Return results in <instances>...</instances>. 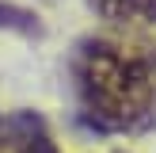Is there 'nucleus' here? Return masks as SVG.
I'll return each instance as SVG.
<instances>
[{"mask_svg":"<svg viewBox=\"0 0 156 153\" xmlns=\"http://www.w3.org/2000/svg\"><path fill=\"white\" fill-rule=\"evenodd\" d=\"M76 119L95 134H141L156 126V50L88 35L69 58Z\"/></svg>","mask_w":156,"mask_h":153,"instance_id":"obj_1","label":"nucleus"},{"mask_svg":"<svg viewBox=\"0 0 156 153\" xmlns=\"http://www.w3.org/2000/svg\"><path fill=\"white\" fill-rule=\"evenodd\" d=\"M4 134H8L12 153H57L46 119L34 115V111H15L12 119L4 122Z\"/></svg>","mask_w":156,"mask_h":153,"instance_id":"obj_2","label":"nucleus"},{"mask_svg":"<svg viewBox=\"0 0 156 153\" xmlns=\"http://www.w3.org/2000/svg\"><path fill=\"white\" fill-rule=\"evenodd\" d=\"M88 8L107 23L156 31V0H88Z\"/></svg>","mask_w":156,"mask_h":153,"instance_id":"obj_3","label":"nucleus"},{"mask_svg":"<svg viewBox=\"0 0 156 153\" xmlns=\"http://www.w3.org/2000/svg\"><path fill=\"white\" fill-rule=\"evenodd\" d=\"M0 31L23 35V38H42V19H38L30 8H19V4L0 0Z\"/></svg>","mask_w":156,"mask_h":153,"instance_id":"obj_4","label":"nucleus"},{"mask_svg":"<svg viewBox=\"0 0 156 153\" xmlns=\"http://www.w3.org/2000/svg\"><path fill=\"white\" fill-rule=\"evenodd\" d=\"M0 153H12V145H8V134H4V119H0Z\"/></svg>","mask_w":156,"mask_h":153,"instance_id":"obj_5","label":"nucleus"}]
</instances>
